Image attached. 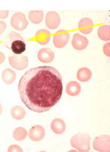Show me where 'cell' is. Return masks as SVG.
Here are the masks:
<instances>
[{"mask_svg": "<svg viewBox=\"0 0 110 152\" xmlns=\"http://www.w3.org/2000/svg\"><path fill=\"white\" fill-rule=\"evenodd\" d=\"M18 88L21 99L28 109L43 113L59 102L63 94V80L55 68L41 66L25 72Z\"/></svg>", "mask_w": 110, "mask_h": 152, "instance_id": "cell-1", "label": "cell"}, {"mask_svg": "<svg viewBox=\"0 0 110 152\" xmlns=\"http://www.w3.org/2000/svg\"><path fill=\"white\" fill-rule=\"evenodd\" d=\"M4 45L8 50L16 55H20L26 50L25 39L20 34L10 31L4 38Z\"/></svg>", "mask_w": 110, "mask_h": 152, "instance_id": "cell-2", "label": "cell"}, {"mask_svg": "<svg viewBox=\"0 0 110 152\" xmlns=\"http://www.w3.org/2000/svg\"><path fill=\"white\" fill-rule=\"evenodd\" d=\"M90 140L91 138L89 134L80 132L72 137L70 144L72 147L76 148L79 152H89L90 149Z\"/></svg>", "mask_w": 110, "mask_h": 152, "instance_id": "cell-3", "label": "cell"}, {"mask_svg": "<svg viewBox=\"0 0 110 152\" xmlns=\"http://www.w3.org/2000/svg\"><path fill=\"white\" fill-rule=\"evenodd\" d=\"M93 145L94 150L98 152H110V136L102 134L97 137L94 139Z\"/></svg>", "mask_w": 110, "mask_h": 152, "instance_id": "cell-4", "label": "cell"}, {"mask_svg": "<svg viewBox=\"0 0 110 152\" xmlns=\"http://www.w3.org/2000/svg\"><path fill=\"white\" fill-rule=\"evenodd\" d=\"M11 25L18 31H22L26 29L29 22L27 17L22 12H18L12 15L10 20Z\"/></svg>", "mask_w": 110, "mask_h": 152, "instance_id": "cell-5", "label": "cell"}, {"mask_svg": "<svg viewBox=\"0 0 110 152\" xmlns=\"http://www.w3.org/2000/svg\"><path fill=\"white\" fill-rule=\"evenodd\" d=\"M10 66L16 70L22 71L28 67L29 59L27 56L24 55L10 56L8 57Z\"/></svg>", "mask_w": 110, "mask_h": 152, "instance_id": "cell-6", "label": "cell"}, {"mask_svg": "<svg viewBox=\"0 0 110 152\" xmlns=\"http://www.w3.org/2000/svg\"><path fill=\"white\" fill-rule=\"evenodd\" d=\"M69 38V33L64 30H60L53 36V44L55 48H62L67 44Z\"/></svg>", "mask_w": 110, "mask_h": 152, "instance_id": "cell-7", "label": "cell"}, {"mask_svg": "<svg viewBox=\"0 0 110 152\" xmlns=\"http://www.w3.org/2000/svg\"><path fill=\"white\" fill-rule=\"evenodd\" d=\"M45 22L46 26L49 29H56L60 25L61 17L55 12H49L46 16Z\"/></svg>", "mask_w": 110, "mask_h": 152, "instance_id": "cell-8", "label": "cell"}, {"mask_svg": "<svg viewBox=\"0 0 110 152\" xmlns=\"http://www.w3.org/2000/svg\"><path fill=\"white\" fill-rule=\"evenodd\" d=\"M46 132L43 126L36 125L32 126L29 130V137L31 140L39 142L45 138Z\"/></svg>", "mask_w": 110, "mask_h": 152, "instance_id": "cell-9", "label": "cell"}, {"mask_svg": "<svg viewBox=\"0 0 110 152\" xmlns=\"http://www.w3.org/2000/svg\"><path fill=\"white\" fill-rule=\"evenodd\" d=\"M72 45L75 50H85L88 45V39L87 37L77 33L73 35L72 39Z\"/></svg>", "mask_w": 110, "mask_h": 152, "instance_id": "cell-10", "label": "cell"}, {"mask_svg": "<svg viewBox=\"0 0 110 152\" xmlns=\"http://www.w3.org/2000/svg\"><path fill=\"white\" fill-rule=\"evenodd\" d=\"M39 60L43 63L49 64L53 61L55 54L52 50L49 48H43L39 50L37 54Z\"/></svg>", "mask_w": 110, "mask_h": 152, "instance_id": "cell-11", "label": "cell"}, {"mask_svg": "<svg viewBox=\"0 0 110 152\" xmlns=\"http://www.w3.org/2000/svg\"><path fill=\"white\" fill-rule=\"evenodd\" d=\"M94 23L88 18H84L79 21L78 23L80 31L85 34H88L92 32L94 28Z\"/></svg>", "mask_w": 110, "mask_h": 152, "instance_id": "cell-12", "label": "cell"}, {"mask_svg": "<svg viewBox=\"0 0 110 152\" xmlns=\"http://www.w3.org/2000/svg\"><path fill=\"white\" fill-rule=\"evenodd\" d=\"M50 39L51 33L46 29H41L36 33L35 40L41 45H47L50 41Z\"/></svg>", "mask_w": 110, "mask_h": 152, "instance_id": "cell-13", "label": "cell"}, {"mask_svg": "<svg viewBox=\"0 0 110 152\" xmlns=\"http://www.w3.org/2000/svg\"><path fill=\"white\" fill-rule=\"evenodd\" d=\"M51 128L54 133L61 134L65 131L66 125L63 120L60 118H55L51 122Z\"/></svg>", "mask_w": 110, "mask_h": 152, "instance_id": "cell-14", "label": "cell"}, {"mask_svg": "<svg viewBox=\"0 0 110 152\" xmlns=\"http://www.w3.org/2000/svg\"><path fill=\"white\" fill-rule=\"evenodd\" d=\"M66 91L68 95L72 97L79 95L81 91V87L79 83L76 81H71L68 83L66 87Z\"/></svg>", "mask_w": 110, "mask_h": 152, "instance_id": "cell-15", "label": "cell"}, {"mask_svg": "<svg viewBox=\"0 0 110 152\" xmlns=\"http://www.w3.org/2000/svg\"><path fill=\"white\" fill-rule=\"evenodd\" d=\"M16 76V72L9 68H6L2 72V80L6 84H12L14 82Z\"/></svg>", "mask_w": 110, "mask_h": 152, "instance_id": "cell-16", "label": "cell"}, {"mask_svg": "<svg viewBox=\"0 0 110 152\" xmlns=\"http://www.w3.org/2000/svg\"><path fill=\"white\" fill-rule=\"evenodd\" d=\"M10 113L12 118L16 120L23 119L26 115L25 110L20 105H14L12 107Z\"/></svg>", "mask_w": 110, "mask_h": 152, "instance_id": "cell-17", "label": "cell"}, {"mask_svg": "<svg viewBox=\"0 0 110 152\" xmlns=\"http://www.w3.org/2000/svg\"><path fill=\"white\" fill-rule=\"evenodd\" d=\"M77 76L80 82H86L92 78V72L88 68H82L78 70Z\"/></svg>", "mask_w": 110, "mask_h": 152, "instance_id": "cell-18", "label": "cell"}, {"mask_svg": "<svg viewBox=\"0 0 110 152\" xmlns=\"http://www.w3.org/2000/svg\"><path fill=\"white\" fill-rule=\"evenodd\" d=\"M44 14L42 10H32L29 13V18L32 23L39 24L43 21Z\"/></svg>", "mask_w": 110, "mask_h": 152, "instance_id": "cell-19", "label": "cell"}, {"mask_svg": "<svg viewBox=\"0 0 110 152\" xmlns=\"http://www.w3.org/2000/svg\"><path fill=\"white\" fill-rule=\"evenodd\" d=\"M98 35L100 39L104 41L110 40V27L108 25H103L99 28Z\"/></svg>", "mask_w": 110, "mask_h": 152, "instance_id": "cell-20", "label": "cell"}, {"mask_svg": "<svg viewBox=\"0 0 110 152\" xmlns=\"http://www.w3.org/2000/svg\"><path fill=\"white\" fill-rule=\"evenodd\" d=\"M28 135V132L25 128L19 127L14 130L13 132V137L18 141H21L25 140Z\"/></svg>", "mask_w": 110, "mask_h": 152, "instance_id": "cell-21", "label": "cell"}, {"mask_svg": "<svg viewBox=\"0 0 110 152\" xmlns=\"http://www.w3.org/2000/svg\"><path fill=\"white\" fill-rule=\"evenodd\" d=\"M22 152L23 150L20 146L16 144H14L10 145L8 148V152Z\"/></svg>", "mask_w": 110, "mask_h": 152, "instance_id": "cell-22", "label": "cell"}, {"mask_svg": "<svg viewBox=\"0 0 110 152\" xmlns=\"http://www.w3.org/2000/svg\"><path fill=\"white\" fill-rule=\"evenodd\" d=\"M103 51L104 54L109 57H110V43H107L104 45L103 48Z\"/></svg>", "mask_w": 110, "mask_h": 152, "instance_id": "cell-23", "label": "cell"}, {"mask_svg": "<svg viewBox=\"0 0 110 152\" xmlns=\"http://www.w3.org/2000/svg\"><path fill=\"white\" fill-rule=\"evenodd\" d=\"M6 23L3 21L0 20V35L4 33L6 29Z\"/></svg>", "mask_w": 110, "mask_h": 152, "instance_id": "cell-24", "label": "cell"}, {"mask_svg": "<svg viewBox=\"0 0 110 152\" xmlns=\"http://www.w3.org/2000/svg\"><path fill=\"white\" fill-rule=\"evenodd\" d=\"M9 12L8 10H0V18H6L8 16Z\"/></svg>", "mask_w": 110, "mask_h": 152, "instance_id": "cell-25", "label": "cell"}, {"mask_svg": "<svg viewBox=\"0 0 110 152\" xmlns=\"http://www.w3.org/2000/svg\"><path fill=\"white\" fill-rule=\"evenodd\" d=\"M5 60V56L4 53L0 52V64H3Z\"/></svg>", "mask_w": 110, "mask_h": 152, "instance_id": "cell-26", "label": "cell"}, {"mask_svg": "<svg viewBox=\"0 0 110 152\" xmlns=\"http://www.w3.org/2000/svg\"><path fill=\"white\" fill-rule=\"evenodd\" d=\"M2 112H3V107L2 104L0 103V116L2 114Z\"/></svg>", "mask_w": 110, "mask_h": 152, "instance_id": "cell-27", "label": "cell"}, {"mask_svg": "<svg viewBox=\"0 0 110 152\" xmlns=\"http://www.w3.org/2000/svg\"><path fill=\"white\" fill-rule=\"evenodd\" d=\"M70 152H77V151H75V150L70 151Z\"/></svg>", "mask_w": 110, "mask_h": 152, "instance_id": "cell-28", "label": "cell"}]
</instances>
